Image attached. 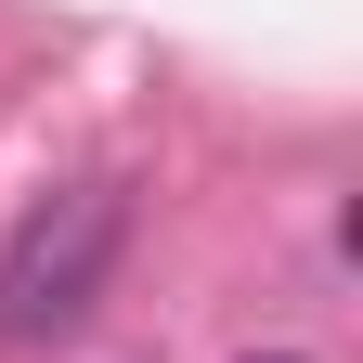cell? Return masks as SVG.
Masks as SVG:
<instances>
[{
  "label": "cell",
  "mask_w": 363,
  "mask_h": 363,
  "mask_svg": "<svg viewBox=\"0 0 363 363\" xmlns=\"http://www.w3.org/2000/svg\"><path fill=\"white\" fill-rule=\"evenodd\" d=\"M259 363H298V350H259Z\"/></svg>",
  "instance_id": "7a4b0ae2"
},
{
  "label": "cell",
  "mask_w": 363,
  "mask_h": 363,
  "mask_svg": "<svg viewBox=\"0 0 363 363\" xmlns=\"http://www.w3.org/2000/svg\"><path fill=\"white\" fill-rule=\"evenodd\" d=\"M130 247V195L117 182H52L26 220H13V247H0V337H65L91 298H104V272Z\"/></svg>",
  "instance_id": "6da1fadb"
}]
</instances>
